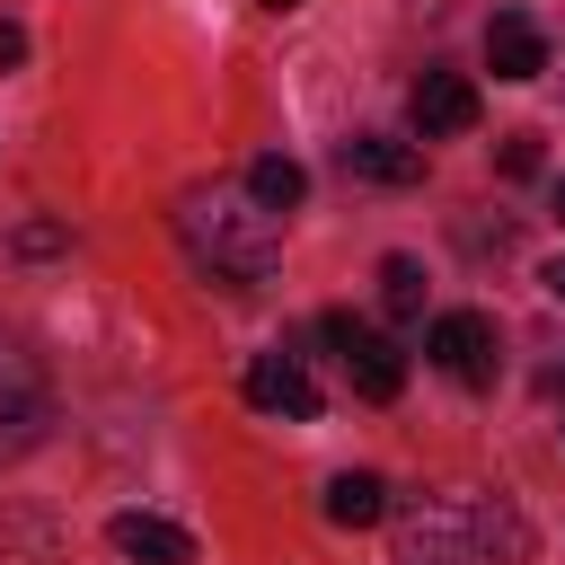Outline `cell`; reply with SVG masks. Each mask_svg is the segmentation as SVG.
Listing matches in <instances>:
<instances>
[{"label": "cell", "instance_id": "1", "mask_svg": "<svg viewBox=\"0 0 565 565\" xmlns=\"http://www.w3.org/2000/svg\"><path fill=\"white\" fill-rule=\"evenodd\" d=\"M530 530L503 503H459V494H424L397 512V565H494L521 556Z\"/></svg>", "mask_w": 565, "mask_h": 565}, {"label": "cell", "instance_id": "2", "mask_svg": "<svg viewBox=\"0 0 565 565\" xmlns=\"http://www.w3.org/2000/svg\"><path fill=\"white\" fill-rule=\"evenodd\" d=\"M177 230H185V247L212 265V274H230V282H265L274 265H282V212H265L247 185L238 194H185L177 203Z\"/></svg>", "mask_w": 565, "mask_h": 565}, {"label": "cell", "instance_id": "3", "mask_svg": "<svg viewBox=\"0 0 565 565\" xmlns=\"http://www.w3.org/2000/svg\"><path fill=\"white\" fill-rule=\"evenodd\" d=\"M44 424H53V388H44L35 353L0 344V459H26L44 441Z\"/></svg>", "mask_w": 565, "mask_h": 565}, {"label": "cell", "instance_id": "4", "mask_svg": "<svg viewBox=\"0 0 565 565\" xmlns=\"http://www.w3.org/2000/svg\"><path fill=\"white\" fill-rule=\"evenodd\" d=\"M327 344L344 353V371H353V388H362L371 406H388V397L406 388V353H397L380 327H362V318H344V309H335V318H327Z\"/></svg>", "mask_w": 565, "mask_h": 565}, {"label": "cell", "instance_id": "5", "mask_svg": "<svg viewBox=\"0 0 565 565\" xmlns=\"http://www.w3.org/2000/svg\"><path fill=\"white\" fill-rule=\"evenodd\" d=\"M424 353H433V362H441L459 388H494V327H486L477 309H450V318H433Z\"/></svg>", "mask_w": 565, "mask_h": 565}, {"label": "cell", "instance_id": "6", "mask_svg": "<svg viewBox=\"0 0 565 565\" xmlns=\"http://www.w3.org/2000/svg\"><path fill=\"white\" fill-rule=\"evenodd\" d=\"M247 406H265V415H291V424H309L327 397H318V380L300 371V353H256L247 362Z\"/></svg>", "mask_w": 565, "mask_h": 565}, {"label": "cell", "instance_id": "7", "mask_svg": "<svg viewBox=\"0 0 565 565\" xmlns=\"http://www.w3.org/2000/svg\"><path fill=\"white\" fill-rule=\"evenodd\" d=\"M406 115H415V132H424V141H441V132H468V124H477V79H459V71H424Z\"/></svg>", "mask_w": 565, "mask_h": 565}, {"label": "cell", "instance_id": "8", "mask_svg": "<svg viewBox=\"0 0 565 565\" xmlns=\"http://www.w3.org/2000/svg\"><path fill=\"white\" fill-rule=\"evenodd\" d=\"M106 539H115V556H132V565H194V539H185L177 521H159V512H115Z\"/></svg>", "mask_w": 565, "mask_h": 565}, {"label": "cell", "instance_id": "9", "mask_svg": "<svg viewBox=\"0 0 565 565\" xmlns=\"http://www.w3.org/2000/svg\"><path fill=\"white\" fill-rule=\"evenodd\" d=\"M486 71H494V79H539V71H547V35H539V18L503 9V18L486 26Z\"/></svg>", "mask_w": 565, "mask_h": 565}, {"label": "cell", "instance_id": "10", "mask_svg": "<svg viewBox=\"0 0 565 565\" xmlns=\"http://www.w3.org/2000/svg\"><path fill=\"white\" fill-rule=\"evenodd\" d=\"M344 177L415 185V177H424V150H415V141H397V132H353V141H344Z\"/></svg>", "mask_w": 565, "mask_h": 565}, {"label": "cell", "instance_id": "11", "mask_svg": "<svg viewBox=\"0 0 565 565\" xmlns=\"http://www.w3.org/2000/svg\"><path fill=\"white\" fill-rule=\"evenodd\" d=\"M327 521H344V530H371V521H388V486H380L371 468H344V477L327 486Z\"/></svg>", "mask_w": 565, "mask_h": 565}, {"label": "cell", "instance_id": "12", "mask_svg": "<svg viewBox=\"0 0 565 565\" xmlns=\"http://www.w3.org/2000/svg\"><path fill=\"white\" fill-rule=\"evenodd\" d=\"M247 194H256L265 212H291V203L309 194V168L282 159V150H265V159H247Z\"/></svg>", "mask_w": 565, "mask_h": 565}, {"label": "cell", "instance_id": "13", "mask_svg": "<svg viewBox=\"0 0 565 565\" xmlns=\"http://www.w3.org/2000/svg\"><path fill=\"white\" fill-rule=\"evenodd\" d=\"M380 309L406 327V318H424V265L415 256H380Z\"/></svg>", "mask_w": 565, "mask_h": 565}, {"label": "cell", "instance_id": "14", "mask_svg": "<svg viewBox=\"0 0 565 565\" xmlns=\"http://www.w3.org/2000/svg\"><path fill=\"white\" fill-rule=\"evenodd\" d=\"M539 168V132H503V177H530Z\"/></svg>", "mask_w": 565, "mask_h": 565}, {"label": "cell", "instance_id": "15", "mask_svg": "<svg viewBox=\"0 0 565 565\" xmlns=\"http://www.w3.org/2000/svg\"><path fill=\"white\" fill-rule=\"evenodd\" d=\"M18 62H26V26H18V18H0V71H18Z\"/></svg>", "mask_w": 565, "mask_h": 565}, {"label": "cell", "instance_id": "16", "mask_svg": "<svg viewBox=\"0 0 565 565\" xmlns=\"http://www.w3.org/2000/svg\"><path fill=\"white\" fill-rule=\"evenodd\" d=\"M539 282H547V291H556V300H565V256H556V265H547V274H539Z\"/></svg>", "mask_w": 565, "mask_h": 565}, {"label": "cell", "instance_id": "17", "mask_svg": "<svg viewBox=\"0 0 565 565\" xmlns=\"http://www.w3.org/2000/svg\"><path fill=\"white\" fill-rule=\"evenodd\" d=\"M265 9H274V18H282V9H300V0H265Z\"/></svg>", "mask_w": 565, "mask_h": 565}, {"label": "cell", "instance_id": "18", "mask_svg": "<svg viewBox=\"0 0 565 565\" xmlns=\"http://www.w3.org/2000/svg\"><path fill=\"white\" fill-rule=\"evenodd\" d=\"M556 221H565V177H556Z\"/></svg>", "mask_w": 565, "mask_h": 565}]
</instances>
